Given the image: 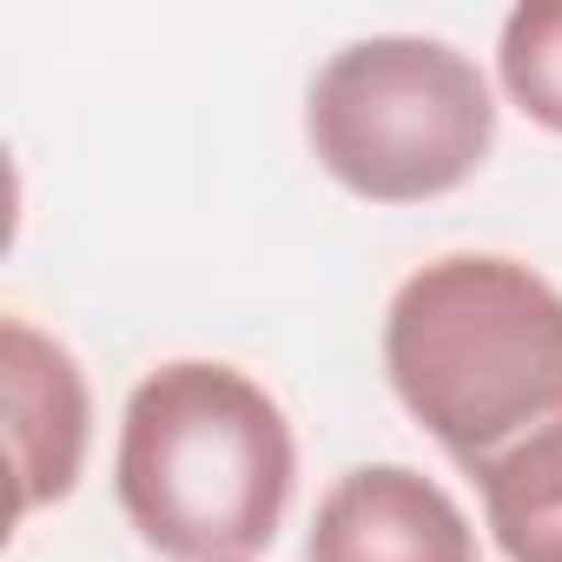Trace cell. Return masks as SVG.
I'll list each match as a JSON object with an SVG mask.
<instances>
[{"instance_id":"5","label":"cell","mask_w":562,"mask_h":562,"mask_svg":"<svg viewBox=\"0 0 562 562\" xmlns=\"http://www.w3.org/2000/svg\"><path fill=\"white\" fill-rule=\"evenodd\" d=\"M0 384H8V457H14V522L74 496L87 470L93 404L74 351L27 318L0 325Z\"/></svg>"},{"instance_id":"1","label":"cell","mask_w":562,"mask_h":562,"mask_svg":"<svg viewBox=\"0 0 562 562\" xmlns=\"http://www.w3.org/2000/svg\"><path fill=\"white\" fill-rule=\"evenodd\" d=\"M384 378L411 424L476 476L562 417V292L522 258L443 251L391 292Z\"/></svg>"},{"instance_id":"7","label":"cell","mask_w":562,"mask_h":562,"mask_svg":"<svg viewBox=\"0 0 562 562\" xmlns=\"http://www.w3.org/2000/svg\"><path fill=\"white\" fill-rule=\"evenodd\" d=\"M496 80L542 133H562V0H522L503 21Z\"/></svg>"},{"instance_id":"2","label":"cell","mask_w":562,"mask_h":562,"mask_svg":"<svg viewBox=\"0 0 562 562\" xmlns=\"http://www.w3.org/2000/svg\"><path fill=\"white\" fill-rule=\"evenodd\" d=\"M292 483V424L238 364L179 358L133 384L113 490L139 542L166 562H251L285 522Z\"/></svg>"},{"instance_id":"3","label":"cell","mask_w":562,"mask_h":562,"mask_svg":"<svg viewBox=\"0 0 562 562\" xmlns=\"http://www.w3.org/2000/svg\"><path fill=\"white\" fill-rule=\"evenodd\" d=\"M312 159L371 205L457 192L496 146V100L470 54L430 34H371L338 47L305 93Z\"/></svg>"},{"instance_id":"6","label":"cell","mask_w":562,"mask_h":562,"mask_svg":"<svg viewBox=\"0 0 562 562\" xmlns=\"http://www.w3.org/2000/svg\"><path fill=\"white\" fill-rule=\"evenodd\" d=\"M470 483L509 562H562V417L490 457Z\"/></svg>"},{"instance_id":"4","label":"cell","mask_w":562,"mask_h":562,"mask_svg":"<svg viewBox=\"0 0 562 562\" xmlns=\"http://www.w3.org/2000/svg\"><path fill=\"white\" fill-rule=\"evenodd\" d=\"M305 562H476V529L437 476L358 463L325 490Z\"/></svg>"}]
</instances>
